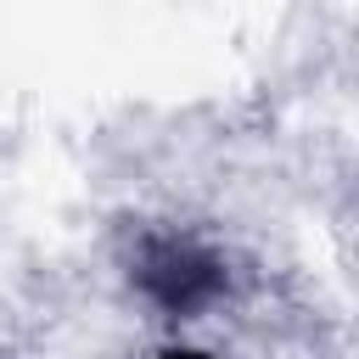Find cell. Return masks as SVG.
<instances>
[{
  "label": "cell",
  "mask_w": 359,
  "mask_h": 359,
  "mask_svg": "<svg viewBox=\"0 0 359 359\" xmlns=\"http://www.w3.org/2000/svg\"><path fill=\"white\" fill-rule=\"evenodd\" d=\"M168 359H202V353H168Z\"/></svg>",
  "instance_id": "obj_2"
},
{
  "label": "cell",
  "mask_w": 359,
  "mask_h": 359,
  "mask_svg": "<svg viewBox=\"0 0 359 359\" xmlns=\"http://www.w3.org/2000/svg\"><path fill=\"white\" fill-rule=\"evenodd\" d=\"M140 280H146L168 309H191V303H202V297L219 286V269H213L208 258L185 252V247H157V252L146 258Z\"/></svg>",
  "instance_id": "obj_1"
}]
</instances>
